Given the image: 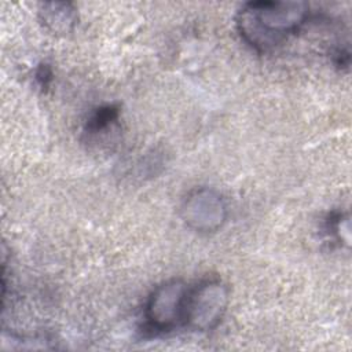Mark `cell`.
<instances>
[{"label":"cell","instance_id":"obj_3","mask_svg":"<svg viewBox=\"0 0 352 352\" xmlns=\"http://www.w3.org/2000/svg\"><path fill=\"white\" fill-rule=\"evenodd\" d=\"M190 287L180 279H172L157 286L146 304L147 324L157 331H168L184 324L186 304Z\"/></svg>","mask_w":352,"mask_h":352},{"label":"cell","instance_id":"obj_5","mask_svg":"<svg viewBox=\"0 0 352 352\" xmlns=\"http://www.w3.org/2000/svg\"><path fill=\"white\" fill-rule=\"evenodd\" d=\"M43 23L55 33H67L76 22V12L70 3H45L40 10Z\"/></svg>","mask_w":352,"mask_h":352},{"label":"cell","instance_id":"obj_4","mask_svg":"<svg viewBox=\"0 0 352 352\" xmlns=\"http://www.w3.org/2000/svg\"><path fill=\"white\" fill-rule=\"evenodd\" d=\"M184 223L198 232L217 231L227 220V205L220 192L199 187L187 194L182 204Z\"/></svg>","mask_w":352,"mask_h":352},{"label":"cell","instance_id":"obj_6","mask_svg":"<svg viewBox=\"0 0 352 352\" xmlns=\"http://www.w3.org/2000/svg\"><path fill=\"white\" fill-rule=\"evenodd\" d=\"M118 110L113 106H106V107H100L91 118L89 121V129L94 132H98L103 128H106L107 125H110L111 121H114L117 118Z\"/></svg>","mask_w":352,"mask_h":352},{"label":"cell","instance_id":"obj_7","mask_svg":"<svg viewBox=\"0 0 352 352\" xmlns=\"http://www.w3.org/2000/svg\"><path fill=\"white\" fill-rule=\"evenodd\" d=\"M333 228V232L337 235V238L344 242L345 245H349V219L348 217H344L342 214H338L336 219H334V223L331 226Z\"/></svg>","mask_w":352,"mask_h":352},{"label":"cell","instance_id":"obj_1","mask_svg":"<svg viewBox=\"0 0 352 352\" xmlns=\"http://www.w3.org/2000/svg\"><path fill=\"white\" fill-rule=\"evenodd\" d=\"M309 16L305 1H250L238 12L241 37L258 51H268L300 30Z\"/></svg>","mask_w":352,"mask_h":352},{"label":"cell","instance_id":"obj_2","mask_svg":"<svg viewBox=\"0 0 352 352\" xmlns=\"http://www.w3.org/2000/svg\"><path fill=\"white\" fill-rule=\"evenodd\" d=\"M228 298V287L220 279H206L190 287L184 324L198 331L213 330L227 311Z\"/></svg>","mask_w":352,"mask_h":352}]
</instances>
